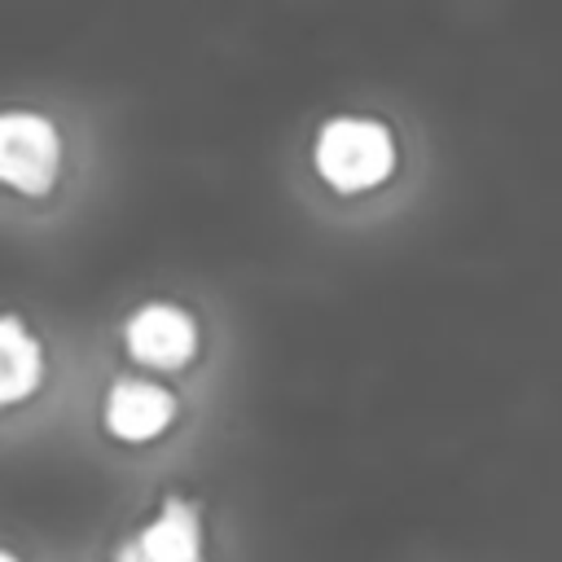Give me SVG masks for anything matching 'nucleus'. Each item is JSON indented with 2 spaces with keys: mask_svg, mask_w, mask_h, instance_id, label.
<instances>
[{
  "mask_svg": "<svg viewBox=\"0 0 562 562\" xmlns=\"http://www.w3.org/2000/svg\"><path fill=\"white\" fill-rule=\"evenodd\" d=\"M114 562H206L198 505L184 496H167L158 514L119 544Z\"/></svg>",
  "mask_w": 562,
  "mask_h": 562,
  "instance_id": "7ed1b4c3",
  "label": "nucleus"
},
{
  "mask_svg": "<svg viewBox=\"0 0 562 562\" xmlns=\"http://www.w3.org/2000/svg\"><path fill=\"white\" fill-rule=\"evenodd\" d=\"M176 417V395L149 378H119L105 395V430L123 443H145L162 435Z\"/></svg>",
  "mask_w": 562,
  "mask_h": 562,
  "instance_id": "39448f33",
  "label": "nucleus"
},
{
  "mask_svg": "<svg viewBox=\"0 0 562 562\" xmlns=\"http://www.w3.org/2000/svg\"><path fill=\"white\" fill-rule=\"evenodd\" d=\"M61 162V136L44 114L4 110L0 114V180L22 193H44Z\"/></svg>",
  "mask_w": 562,
  "mask_h": 562,
  "instance_id": "f03ea898",
  "label": "nucleus"
},
{
  "mask_svg": "<svg viewBox=\"0 0 562 562\" xmlns=\"http://www.w3.org/2000/svg\"><path fill=\"white\" fill-rule=\"evenodd\" d=\"M0 562H22L18 553H9V549H0Z\"/></svg>",
  "mask_w": 562,
  "mask_h": 562,
  "instance_id": "0eeeda50",
  "label": "nucleus"
},
{
  "mask_svg": "<svg viewBox=\"0 0 562 562\" xmlns=\"http://www.w3.org/2000/svg\"><path fill=\"white\" fill-rule=\"evenodd\" d=\"M44 378L40 338L22 325V316H0V408L26 400Z\"/></svg>",
  "mask_w": 562,
  "mask_h": 562,
  "instance_id": "423d86ee",
  "label": "nucleus"
},
{
  "mask_svg": "<svg viewBox=\"0 0 562 562\" xmlns=\"http://www.w3.org/2000/svg\"><path fill=\"white\" fill-rule=\"evenodd\" d=\"M316 167L342 193L369 189L395 167L391 132L378 119H329L316 136Z\"/></svg>",
  "mask_w": 562,
  "mask_h": 562,
  "instance_id": "f257e3e1",
  "label": "nucleus"
},
{
  "mask_svg": "<svg viewBox=\"0 0 562 562\" xmlns=\"http://www.w3.org/2000/svg\"><path fill=\"white\" fill-rule=\"evenodd\" d=\"M127 351L140 360V364H154V369H180L193 347H198V329H193V316L176 303H145L132 312L127 329Z\"/></svg>",
  "mask_w": 562,
  "mask_h": 562,
  "instance_id": "20e7f679",
  "label": "nucleus"
}]
</instances>
